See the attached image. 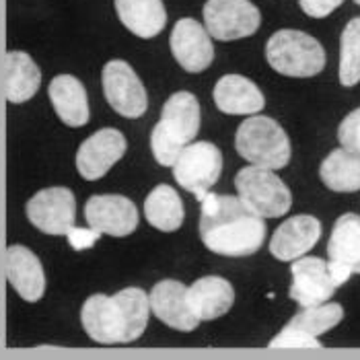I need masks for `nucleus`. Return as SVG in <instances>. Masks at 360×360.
Returning <instances> with one entry per match:
<instances>
[{
  "instance_id": "nucleus-3",
  "label": "nucleus",
  "mask_w": 360,
  "mask_h": 360,
  "mask_svg": "<svg viewBox=\"0 0 360 360\" xmlns=\"http://www.w3.org/2000/svg\"><path fill=\"white\" fill-rule=\"evenodd\" d=\"M200 103L192 93L177 91L163 105L161 122L153 128L150 148L157 163L173 167L179 153L198 136Z\"/></svg>"
},
{
  "instance_id": "nucleus-31",
  "label": "nucleus",
  "mask_w": 360,
  "mask_h": 360,
  "mask_svg": "<svg viewBox=\"0 0 360 360\" xmlns=\"http://www.w3.org/2000/svg\"><path fill=\"white\" fill-rule=\"evenodd\" d=\"M354 2H356V4H360V0H354Z\"/></svg>"
},
{
  "instance_id": "nucleus-5",
  "label": "nucleus",
  "mask_w": 360,
  "mask_h": 360,
  "mask_svg": "<svg viewBox=\"0 0 360 360\" xmlns=\"http://www.w3.org/2000/svg\"><path fill=\"white\" fill-rule=\"evenodd\" d=\"M237 153L253 165L282 169L290 161V140L276 120L266 115L248 117L235 136Z\"/></svg>"
},
{
  "instance_id": "nucleus-10",
  "label": "nucleus",
  "mask_w": 360,
  "mask_h": 360,
  "mask_svg": "<svg viewBox=\"0 0 360 360\" xmlns=\"http://www.w3.org/2000/svg\"><path fill=\"white\" fill-rule=\"evenodd\" d=\"M103 93L105 99L113 110L124 117H140L146 108V89L139 79V75L132 70V66L124 60H111L103 66Z\"/></svg>"
},
{
  "instance_id": "nucleus-13",
  "label": "nucleus",
  "mask_w": 360,
  "mask_h": 360,
  "mask_svg": "<svg viewBox=\"0 0 360 360\" xmlns=\"http://www.w3.org/2000/svg\"><path fill=\"white\" fill-rule=\"evenodd\" d=\"M89 226L111 237H128L139 226V208L126 195H91L84 204Z\"/></svg>"
},
{
  "instance_id": "nucleus-7",
  "label": "nucleus",
  "mask_w": 360,
  "mask_h": 360,
  "mask_svg": "<svg viewBox=\"0 0 360 360\" xmlns=\"http://www.w3.org/2000/svg\"><path fill=\"white\" fill-rule=\"evenodd\" d=\"M222 171V153L212 142H190L173 163L175 181L202 200L219 181Z\"/></svg>"
},
{
  "instance_id": "nucleus-9",
  "label": "nucleus",
  "mask_w": 360,
  "mask_h": 360,
  "mask_svg": "<svg viewBox=\"0 0 360 360\" xmlns=\"http://www.w3.org/2000/svg\"><path fill=\"white\" fill-rule=\"evenodd\" d=\"M204 23L208 35L221 41H233L253 35L262 15L250 0H208L204 4Z\"/></svg>"
},
{
  "instance_id": "nucleus-21",
  "label": "nucleus",
  "mask_w": 360,
  "mask_h": 360,
  "mask_svg": "<svg viewBox=\"0 0 360 360\" xmlns=\"http://www.w3.org/2000/svg\"><path fill=\"white\" fill-rule=\"evenodd\" d=\"M188 303L200 321H212L233 307L235 290L224 278L204 276L188 288Z\"/></svg>"
},
{
  "instance_id": "nucleus-2",
  "label": "nucleus",
  "mask_w": 360,
  "mask_h": 360,
  "mask_svg": "<svg viewBox=\"0 0 360 360\" xmlns=\"http://www.w3.org/2000/svg\"><path fill=\"white\" fill-rule=\"evenodd\" d=\"M150 303L142 288H124L113 297L93 295L81 309L84 332L99 344H128L148 326Z\"/></svg>"
},
{
  "instance_id": "nucleus-11",
  "label": "nucleus",
  "mask_w": 360,
  "mask_h": 360,
  "mask_svg": "<svg viewBox=\"0 0 360 360\" xmlns=\"http://www.w3.org/2000/svg\"><path fill=\"white\" fill-rule=\"evenodd\" d=\"M328 268L335 286L348 282L352 274H360V217L342 214L332 229L328 241Z\"/></svg>"
},
{
  "instance_id": "nucleus-18",
  "label": "nucleus",
  "mask_w": 360,
  "mask_h": 360,
  "mask_svg": "<svg viewBox=\"0 0 360 360\" xmlns=\"http://www.w3.org/2000/svg\"><path fill=\"white\" fill-rule=\"evenodd\" d=\"M321 237V222L311 214L290 217L276 229L270 241V251L280 262H295L313 250Z\"/></svg>"
},
{
  "instance_id": "nucleus-8",
  "label": "nucleus",
  "mask_w": 360,
  "mask_h": 360,
  "mask_svg": "<svg viewBox=\"0 0 360 360\" xmlns=\"http://www.w3.org/2000/svg\"><path fill=\"white\" fill-rule=\"evenodd\" d=\"M344 317V309L338 303L303 307L270 342V348H323L319 344V335L330 332Z\"/></svg>"
},
{
  "instance_id": "nucleus-23",
  "label": "nucleus",
  "mask_w": 360,
  "mask_h": 360,
  "mask_svg": "<svg viewBox=\"0 0 360 360\" xmlns=\"http://www.w3.org/2000/svg\"><path fill=\"white\" fill-rule=\"evenodd\" d=\"M120 21L142 39L159 35L167 23L163 0H115Z\"/></svg>"
},
{
  "instance_id": "nucleus-14",
  "label": "nucleus",
  "mask_w": 360,
  "mask_h": 360,
  "mask_svg": "<svg viewBox=\"0 0 360 360\" xmlns=\"http://www.w3.org/2000/svg\"><path fill=\"white\" fill-rule=\"evenodd\" d=\"M126 139L115 128H103L84 140L77 153V169L86 181L101 179L126 155Z\"/></svg>"
},
{
  "instance_id": "nucleus-12",
  "label": "nucleus",
  "mask_w": 360,
  "mask_h": 360,
  "mask_svg": "<svg viewBox=\"0 0 360 360\" xmlns=\"http://www.w3.org/2000/svg\"><path fill=\"white\" fill-rule=\"evenodd\" d=\"M27 217L41 233L66 235L77 217L75 194L68 188L41 190L27 202Z\"/></svg>"
},
{
  "instance_id": "nucleus-25",
  "label": "nucleus",
  "mask_w": 360,
  "mask_h": 360,
  "mask_svg": "<svg viewBox=\"0 0 360 360\" xmlns=\"http://www.w3.org/2000/svg\"><path fill=\"white\" fill-rule=\"evenodd\" d=\"M319 177L332 192H359L360 157L346 148L332 150L319 167Z\"/></svg>"
},
{
  "instance_id": "nucleus-22",
  "label": "nucleus",
  "mask_w": 360,
  "mask_h": 360,
  "mask_svg": "<svg viewBox=\"0 0 360 360\" xmlns=\"http://www.w3.org/2000/svg\"><path fill=\"white\" fill-rule=\"evenodd\" d=\"M50 99L54 105L58 117L72 128H81L89 122L91 111H89V99L83 83L72 77V75H60L54 77L50 83Z\"/></svg>"
},
{
  "instance_id": "nucleus-24",
  "label": "nucleus",
  "mask_w": 360,
  "mask_h": 360,
  "mask_svg": "<svg viewBox=\"0 0 360 360\" xmlns=\"http://www.w3.org/2000/svg\"><path fill=\"white\" fill-rule=\"evenodd\" d=\"M41 84V72L25 52L6 54V99L11 103L29 101Z\"/></svg>"
},
{
  "instance_id": "nucleus-16",
  "label": "nucleus",
  "mask_w": 360,
  "mask_h": 360,
  "mask_svg": "<svg viewBox=\"0 0 360 360\" xmlns=\"http://www.w3.org/2000/svg\"><path fill=\"white\" fill-rule=\"evenodd\" d=\"M171 52L188 72H202L214 60V48L208 31L195 19H179L169 37Z\"/></svg>"
},
{
  "instance_id": "nucleus-4",
  "label": "nucleus",
  "mask_w": 360,
  "mask_h": 360,
  "mask_svg": "<svg viewBox=\"0 0 360 360\" xmlns=\"http://www.w3.org/2000/svg\"><path fill=\"white\" fill-rule=\"evenodd\" d=\"M266 58L270 66L284 77L307 79L319 75L326 68L323 46L315 37L295 29L276 31L268 39Z\"/></svg>"
},
{
  "instance_id": "nucleus-6",
  "label": "nucleus",
  "mask_w": 360,
  "mask_h": 360,
  "mask_svg": "<svg viewBox=\"0 0 360 360\" xmlns=\"http://www.w3.org/2000/svg\"><path fill=\"white\" fill-rule=\"evenodd\" d=\"M235 188L241 202L264 219H278L290 210V190L274 173V169L245 167L235 175Z\"/></svg>"
},
{
  "instance_id": "nucleus-30",
  "label": "nucleus",
  "mask_w": 360,
  "mask_h": 360,
  "mask_svg": "<svg viewBox=\"0 0 360 360\" xmlns=\"http://www.w3.org/2000/svg\"><path fill=\"white\" fill-rule=\"evenodd\" d=\"M342 2L344 0H299L303 13L313 19H323V17L332 15Z\"/></svg>"
},
{
  "instance_id": "nucleus-29",
  "label": "nucleus",
  "mask_w": 360,
  "mask_h": 360,
  "mask_svg": "<svg viewBox=\"0 0 360 360\" xmlns=\"http://www.w3.org/2000/svg\"><path fill=\"white\" fill-rule=\"evenodd\" d=\"M103 233H99L97 229H79V226H70L68 229V233H66V237H68V243H70V248L77 251H83L89 250V248H93L97 241H99V237H101Z\"/></svg>"
},
{
  "instance_id": "nucleus-26",
  "label": "nucleus",
  "mask_w": 360,
  "mask_h": 360,
  "mask_svg": "<svg viewBox=\"0 0 360 360\" xmlns=\"http://www.w3.org/2000/svg\"><path fill=\"white\" fill-rule=\"evenodd\" d=\"M184 202L171 186H157L144 200V217L155 229L173 233L184 222Z\"/></svg>"
},
{
  "instance_id": "nucleus-28",
  "label": "nucleus",
  "mask_w": 360,
  "mask_h": 360,
  "mask_svg": "<svg viewBox=\"0 0 360 360\" xmlns=\"http://www.w3.org/2000/svg\"><path fill=\"white\" fill-rule=\"evenodd\" d=\"M338 140L346 150H350V153L360 157V108L350 111L342 120V124L338 128Z\"/></svg>"
},
{
  "instance_id": "nucleus-27",
  "label": "nucleus",
  "mask_w": 360,
  "mask_h": 360,
  "mask_svg": "<svg viewBox=\"0 0 360 360\" xmlns=\"http://www.w3.org/2000/svg\"><path fill=\"white\" fill-rule=\"evenodd\" d=\"M360 81V17H354L340 41V83L354 86Z\"/></svg>"
},
{
  "instance_id": "nucleus-1",
  "label": "nucleus",
  "mask_w": 360,
  "mask_h": 360,
  "mask_svg": "<svg viewBox=\"0 0 360 360\" xmlns=\"http://www.w3.org/2000/svg\"><path fill=\"white\" fill-rule=\"evenodd\" d=\"M200 237L202 243L219 255L245 257L264 245L266 222L241 198L208 194L202 200Z\"/></svg>"
},
{
  "instance_id": "nucleus-19",
  "label": "nucleus",
  "mask_w": 360,
  "mask_h": 360,
  "mask_svg": "<svg viewBox=\"0 0 360 360\" xmlns=\"http://www.w3.org/2000/svg\"><path fill=\"white\" fill-rule=\"evenodd\" d=\"M6 276L13 288L27 303H35L46 292V274L37 255L23 245H11L6 253Z\"/></svg>"
},
{
  "instance_id": "nucleus-17",
  "label": "nucleus",
  "mask_w": 360,
  "mask_h": 360,
  "mask_svg": "<svg viewBox=\"0 0 360 360\" xmlns=\"http://www.w3.org/2000/svg\"><path fill=\"white\" fill-rule=\"evenodd\" d=\"M148 303L150 311L173 330L192 332L200 323L188 303V286L177 280H161L159 284H155Z\"/></svg>"
},
{
  "instance_id": "nucleus-20",
  "label": "nucleus",
  "mask_w": 360,
  "mask_h": 360,
  "mask_svg": "<svg viewBox=\"0 0 360 360\" xmlns=\"http://www.w3.org/2000/svg\"><path fill=\"white\" fill-rule=\"evenodd\" d=\"M214 103L226 115H255L264 110L266 99L259 86L250 79L224 75L214 84Z\"/></svg>"
},
{
  "instance_id": "nucleus-15",
  "label": "nucleus",
  "mask_w": 360,
  "mask_h": 360,
  "mask_svg": "<svg viewBox=\"0 0 360 360\" xmlns=\"http://www.w3.org/2000/svg\"><path fill=\"white\" fill-rule=\"evenodd\" d=\"M290 299L301 307L321 305L332 299L338 288L330 274L328 262H323L321 257H297L290 266Z\"/></svg>"
}]
</instances>
